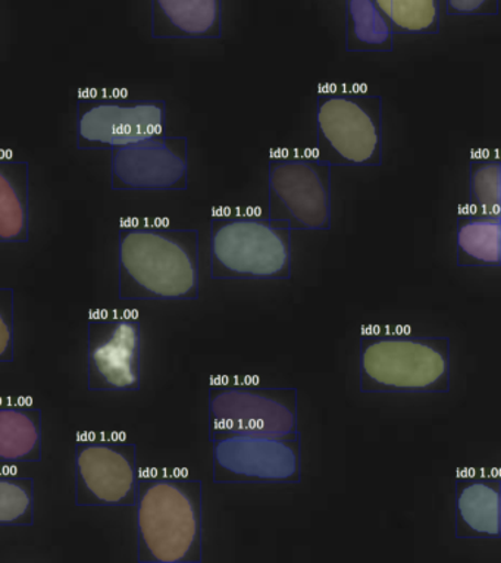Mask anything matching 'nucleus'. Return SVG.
I'll list each match as a JSON object with an SVG mask.
<instances>
[{
  "label": "nucleus",
  "mask_w": 501,
  "mask_h": 563,
  "mask_svg": "<svg viewBox=\"0 0 501 563\" xmlns=\"http://www.w3.org/2000/svg\"><path fill=\"white\" fill-rule=\"evenodd\" d=\"M118 295L121 300H198L199 231L122 225Z\"/></svg>",
  "instance_id": "obj_1"
},
{
  "label": "nucleus",
  "mask_w": 501,
  "mask_h": 563,
  "mask_svg": "<svg viewBox=\"0 0 501 563\" xmlns=\"http://www.w3.org/2000/svg\"><path fill=\"white\" fill-rule=\"evenodd\" d=\"M109 152L113 190L165 191L189 187V140L185 135L155 134Z\"/></svg>",
  "instance_id": "obj_11"
},
{
  "label": "nucleus",
  "mask_w": 501,
  "mask_h": 563,
  "mask_svg": "<svg viewBox=\"0 0 501 563\" xmlns=\"http://www.w3.org/2000/svg\"><path fill=\"white\" fill-rule=\"evenodd\" d=\"M469 202L474 212H501V161L475 156L469 168Z\"/></svg>",
  "instance_id": "obj_21"
},
{
  "label": "nucleus",
  "mask_w": 501,
  "mask_h": 563,
  "mask_svg": "<svg viewBox=\"0 0 501 563\" xmlns=\"http://www.w3.org/2000/svg\"><path fill=\"white\" fill-rule=\"evenodd\" d=\"M137 561L202 563L203 483L165 471L138 477Z\"/></svg>",
  "instance_id": "obj_2"
},
{
  "label": "nucleus",
  "mask_w": 501,
  "mask_h": 563,
  "mask_svg": "<svg viewBox=\"0 0 501 563\" xmlns=\"http://www.w3.org/2000/svg\"><path fill=\"white\" fill-rule=\"evenodd\" d=\"M331 169L316 156H272L268 167V218L289 222L291 230H330Z\"/></svg>",
  "instance_id": "obj_7"
},
{
  "label": "nucleus",
  "mask_w": 501,
  "mask_h": 563,
  "mask_svg": "<svg viewBox=\"0 0 501 563\" xmlns=\"http://www.w3.org/2000/svg\"><path fill=\"white\" fill-rule=\"evenodd\" d=\"M30 240V164L0 155V243Z\"/></svg>",
  "instance_id": "obj_16"
},
{
  "label": "nucleus",
  "mask_w": 501,
  "mask_h": 563,
  "mask_svg": "<svg viewBox=\"0 0 501 563\" xmlns=\"http://www.w3.org/2000/svg\"><path fill=\"white\" fill-rule=\"evenodd\" d=\"M448 16H496L499 0H446Z\"/></svg>",
  "instance_id": "obj_23"
},
{
  "label": "nucleus",
  "mask_w": 501,
  "mask_h": 563,
  "mask_svg": "<svg viewBox=\"0 0 501 563\" xmlns=\"http://www.w3.org/2000/svg\"><path fill=\"white\" fill-rule=\"evenodd\" d=\"M344 3L347 52L393 51V27L375 0H344Z\"/></svg>",
  "instance_id": "obj_18"
},
{
  "label": "nucleus",
  "mask_w": 501,
  "mask_h": 563,
  "mask_svg": "<svg viewBox=\"0 0 501 563\" xmlns=\"http://www.w3.org/2000/svg\"><path fill=\"white\" fill-rule=\"evenodd\" d=\"M343 2H344V0H343Z\"/></svg>",
  "instance_id": "obj_24"
},
{
  "label": "nucleus",
  "mask_w": 501,
  "mask_h": 563,
  "mask_svg": "<svg viewBox=\"0 0 501 563\" xmlns=\"http://www.w3.org/2000/svg\"><path fill=\"white\" fill-rule=\"evenodd\" d=\"M142 344V325L137 320H90L87 333L89 390H141Z\"/></svg>",
  "instance_id": "obj_12"
},
{
  "label": "nucleus",
  "mask_w": 501,
  "mask_h": 563,
  "mask_svg": "<svg viewBox=\"0 0 501 563\" xmlns=\"http://www.w3.org/2000/svg\"><path fill=\"white\" fill-rule=\"evenodd\" d=\"M298 390L258 384L224 383L209 388V440L255 435L287 438L299 433Z\"/></svg>",
  "instance_id": "obj_6"
},
{
  "label": "nucleus",
  "mask_w": 501,
  "mask_h": 563,
  "mask_svg": "<svg viewBox=\"0 0 501 563\" xmlns=\"http://www.w3.org/2000/svg\"><path fill=\"white\" fill-rule=\"evenodd\" d=\"M76 505L80 508H134L141 473L137 446L125 440L78 439Z\"/></svg>",
  "instance_id": "obj_8"
},
{
  "label": "nucleus",
  "mask_w": 501,
  "mask_h": 563,
  "mask_svg": "<svg viewBox=\"0 0 501 563\" xmlns=\"http://www.w3.org/2000/svg\"><path fill=\"white\" fill-rule=\"evenodd\" d=\"M34 479L0 473V527H32Z\"/></svg>",
  "instance_id": "obj_20"
},
{
  "label": "nucleus",
  "mask_w": 501,
  "mask_h": 563,
  "mask_svg": "<svg viewBox=\"0 0 501 563\" xmlns=\"http://www.w3.org/2000/svg\"><path fill=\"white\" fill-rule=\"evenodd\" d=\"M499 474H460L455 484V536L461 540L500 539Z\"/></svg>",
  "instance_id": "obj_13"
},
{
  "label": "nucleus",
  "mask_w": 501,
  "mask_h": 563,
  "mask_svg": "<svg viewBox=\"0 0 501 563\" xmlns=\"http://www.w3.org/2000/svg\"><path fill=\"white\" fill-rule=\"evenodd\" d=\"M14 290L0 287V364L14 361Z\"/></svg>",
  "instance_id": "obj_22"
},
{
  "label": "nucleus",
  "mask_w": 501,
  "mask_h": 563,
  "mask_svg": "<svg viewBox=\"0 0 501 563\" xmlns=\"http://www.w3.org/2000/svg\"><path fill=\"white\" fill-rule=\"evenodd\" d=\"M154 38L203 41L222 37V0H151Z\"/></svg>",
  "instance_id": "obj_14"
},
{
  "label": "nucleus",
  "mask_w": 501,
  "mask_h": 563,
  "mask_svg": "<svg viewBox=\"0 0 501 563\" xmlns=\"http://www.w3.org/2000/svg\"><path fill=\"white\" fill-rule=\"evenodd\" d=\"M165 121L164 100L87 96L77 103V147L111 151L165 133Z\"/></svg>",
  "instance_id": "obj_9"
},
{
  "label": "nucleus",
  "mask_w": 501,
  "mask_h": 563,
  "mask_svg": "<svg viewBox=\"0 0 501 563\" xmlns=\"http://www.w3.org/2000/svg\"><path fill=\"white\" fill-rule=\"evenodd\" d=\"M289 222L250 213H215L211 221L213 279L291 278Z\"/></svg>",
  "instance_id": "obj_4"
},
{
  "label": "nucleus",
  "mask_w": 501,
  "mask_h": 563,
  "mask_svg": "<svg viewBox=\"0 0 501 563\" xmlns=\"http://www.w3.org/2000/svg\"><path fill=\"white\" fill-rule=\"evenodd\" d=\"M450 347L446 335L364 334L359 355L360 391L448 393Z\"/></svg>",
  "instance_id": "obj_3"
},
{
  "label": "nucleus",
  "mask_w": 501,
  "mask_h": 563,
  "mask_svg": "<svg viewBox=\"0 0 501 563\" xmlns=\"http://www.w3.org/2000/svg\"><path fill=\"white\" fill-rule=\"evenodd\" d=\"M42 439L41 408L0 401V465L38 464Z\"/></svg>",
  "instance_id": "obj_15"
},
{
  "label": "nucleus",
  "mask_w": 501,
  "mask_h": 563,
  "mask_svg": "<svg viewBox=\"0 0 501 563\" xmlns=\"http://www.w3.org/2000/svg\"><path fill=\"white\" fill-rule=\"evenodd\" d=\"M389 16L394 34L439 33L442 0H375Z\"/></svg>",
  "instance_id": "obj_19"
},
{
  "label": "nucleus",
  "mask_w": 501,
  "mask_h": 563,
  "mask_svg": "<svg viewBox=\"0 0 501 563\" xmlns=\"http://www.w3.org/2000/svg\"><path fill=\"white\" fill-rule=\"evenodd\" d=\"M211 443L215 483L280 484L302 478L300 433L287 438L234 435Z\"/></svg>",
  "instance_id": "obj_10"
},
{
  "label": "nucleus",
  "mask_w": 501,
  "mask_h": 563,
  "mask_svg": "<svg viewBox=\"0 0 501 563\" xmlns=\"http://www.w3.org/2000/svg\"><path fill=\"white\" fill-rule=\"evenodd\" d=\"M316 158L331 167L382 163V98L359 90H324L316 100Z\"/></svg>",
  "instance_id": "obj_5"
},
{
  "label": "nucleus",
  "mask_w": 501,
  "mask_h": 563,
  "mask_svg": "<svg viewBox=\"0 0 501 563\" xmlns=\"http://www.w3.org/2000/svg\"><path fill=\"white\" fill-rule=\"evenodd\" d=\"M459 266L501 265V213H461L456 224Z\"/></svg>",
  "instance_id": "obj_17"
}]
</instances>
